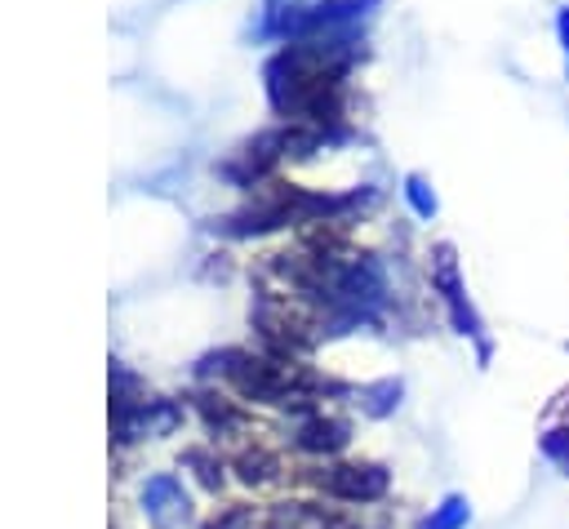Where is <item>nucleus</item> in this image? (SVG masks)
<instances>
[{
    "mask_svg": "<svg viewBox=\"0 0 569 529\" xmlns=\"http://www.w3.org/2000/svg\"><path fill=\"white\" fill-rule=\"evenodd\" d=\"M316 485L347 502H373L387 493V471L373 462H342V467H325L316 476Z\"/></svg>",
    "mask_w": 569,
    "mask_h": 529,
    "instance_id": "f257e3e1",
    "label": "nucleus"
},
{
    "mask_svg": "<svg viewBox=\"0 0 569 529\" xmlns=\"http://www.w3.org/2000/svg\"><path fill=\"white\" fill-rule=\"evenodd\" d=\"M142 511H147V520H151L156 529H178V525H187V516H191L187 493H182V485H178L173 476H151V480H147V489H142Z\"/></svg>",
    "mask_w": 569,
    "mask_h": 529,
    "instance_id": "f03ea898",
    "label": "nucleus"
},
{
    "mask_svg": "<svg viewBox=\"0 0 569 529\" xmlns=\"http://www.w3.org/2000/svg\"><path fill=\"white\" fill-rule=\"evenodd\" d=\"M267 529H347L338 516L320 511V507H307V502H284L271 511Z\"/></svg>",
    "mask_w": 569,
    "mask_h": 529,
    "instance_id": "7ed1b4c3",
    "label": "nucleus"
},
{
    "mask_svg": "<svg viewBox=\"0 0 569 529\" xmlns=\"http://www.w3.org/2000/svg\"><path fill=\"white\" fill-rule=\"evenodd\" d=\"M298 440H302V449H325V453H333V449L347 445V422H338V418H311V422H302Z\"/></svg>",
    "mask_w": 569,
    "mask_h": 529,
    "instance_id": "20e7f679",
    "label": "nucleus"
},
{
    "mask_svg": "<svg viewBox=\"0 0 569 529\" xmlns=\"http://www.w3.org/2000/svg\"><path fill=\"white\" fill-rule=\"evenodd\" d=\"M471 520V507H467V498H445L418 529H462Z\"/></svg>",
    "mask_w": 569,
    "mask_h": 529,
    "instance_id": "39448f33",
    "label": "nucleus"
},
{
    "mask_svg": "<svg viewBox=\"0 0 569 529\" xmlns=\"http://www.w3.org/2000/svg\"><path fill=\"white\" fill-rule=\"evenodd\" d=\"M409 196H413V204H418V213H431L436 209V200L422 191V182H409Z\"/></svg>",
    "mask_w": 569,
    "mask_h": 529,
    "instance_id": "423d86ee",
    "label": "nucleus"
},
{
    "mask_svg": "<svg viewBox=\"0 0 569 529\" xmlns=\"http://www.w3.org/2000/svg\"><path fill=\"white\" fill-rule=\"evenodd\" d=\"M209 529H249V516H244V511H231V516H222V520L209 525Z\"/></svg>",
    "mask_w": 569,
    "mask_h": 529,
    "instance_id": "0eeeda50",
    "label": "nucleus"
},
{
    "mask_svg": "<svg viewBox=\"0 0 569 529\" xmlns=\"http://www.w3.org/2000/svg\"><path fill=\"white\" fill-rule=\"evenodd\" d=\"M560 31H565V44H569V13L560 18Z\"/></svg>",
    "mask_w": 569,
    "mask_h": 529,
    "instance_id": "6e6552de",
    "label": "nucleus"
}]
</instances>
